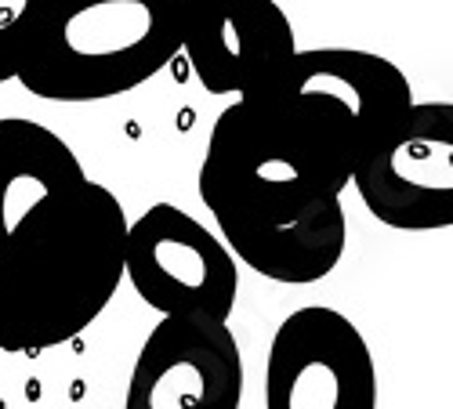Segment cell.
<instances>
[{"label": "cell", "instance_id": "52a82bcc", "mask_svg": "<svg viewBox=\"0 0 453 409\" xmlns=\"http://www.w3.org/2000/svg\"><path fill=\"white\" fill-rule=\"evenodd\" d=\"M127 409H240L243 355L229 319L164 315L134 359Z\"/></svg>", "mask_w": 453, "mask_h": 409}, {"label": "cell", "instance_id": "30bf717a", "mask_svg": "<svg viewBox=\"0 0 453 409\" xmlns=\"http://www.w3.org/2000/svg\"><path fill=\"white\" fill-rule=\"evenodd\" d=\"M36 0H0V84L19 77Z\"/></svg>", "mask_w": 453, "mask_h": 409}, {"label": "cell", "instance_id": "ba28073f", "mask_svg": "<svg viewBox=\"0 0 453 409\" xmlns=\"http://www.w3.org/2000/svg\"><path fill=\"white\" fill-rule=\"evenodd\" d=\"M181 51L207 95H247L280 77L297 41L276 0H185Z\"/></svg>", "mask_w": 453, "mask_h": 409}, {"label": "cell", "instance_id": "8992f818", "mask_svg": "<svg viewBox=\"0 0 453 409\" xmlns=\"http://www.w3.org/2000/svg\"><path fill=\"white\" fill-rule=\"evenodd\" d=\"M269 409H373L377 369L359 326L337 308L290 312L269 345Z\"/></svg>", "mask_w": 453, "mask_h": 409}, {"label": "cell", "instance_id": "6da1fadb", "mask_svg": "<svg viewBox=\"0 0 453 409\" xmlns=\"http://www.w3.org/2000/svg\"><path fill=\"white\" fill-rule=\"evenodd\" d=\"M373 134L290 65L214 120L196 189L236 261L283 286L326 279L345 254L342 193Z\"/></svg>", "mask_w": 453, "mask_h": 409}, {"label": "cell", "instance_id": "9c48e42d", "mask_svg": "<svg viewBox=\"0 0 453 409\" xmlns=\"http://www.w3.org/2000/svg\"><path fill=\"white\" fill-rule=\"evenodd\" d=\"M88 181L77 153L51 127L4 117L0 120V246L26 221Z\"/></svg>", "mask_w": 453, "mask_h": 409}, {"label": "cell", "instance_id": "3957f363", "mask_svg": "<svg viewBox=\"0 0 453 409\" xmlns=\"http://www.w3.org/2000/svg\"><path fill=\"white\" fill-rule=\"evenodd\" d=\"M185 0H36L19 84L88 105L149 84L181 51Z\"/></svg>", "mask_w": 453, "mask_h": 409}, {"label": "cell", "instance_id": "7a4b0ae2", "mask_svg": "<svg viewBox=\"0 0 453 409\" xmlns=\"http://www.w3.org/2000/svg\"><path fill=\"white\" fill-rule=\"evenodd\" d=\"M127 214L117 193L84 181L0 246V352L58 348L109 308L124 279Z\"/></svg>", "mask_w": 453, "mask_h": 409}, {"label": "cell", "instance_id": "277c9868", "mask_svg": "<svg viewBox=\"0 0 453 409\" xmlns=\"http://www.w3.org/2000/svg\"><path fill=\"white\" fill-rule=\"evenodd\" d=\"M124 279L160 315L229 319L240 293L233 250L174 203H153L138 221H127Z\"/></svg>", "mask_w": 453, "mask_h": 409}, {"label": "cell", "instance_id": "5b68a950", "mask_svg": "<svg viewBox=\"0 0 453 409\" xmlns=\"http://www.w3.org/2000/svg\"><path fill=\"white\" fill-rule=\"evenodd\" d=\"M363 207L388 229L453 225V105L413 102L403 124L352 170Z\"/></svg>", "mask_w": 453, "mask_h": 409}]
</instances>
